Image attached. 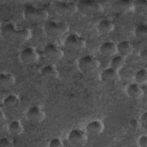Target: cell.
<instances>
[{"label": "cell", "mask_w": 147, "mask_h": 147, "mask_svg": "<svg viewBox=\"0 0 147 147\" xmlns=\"http://www.w3.org/2000/svg\"><path fill=\"white\" fill-rule=\"evenodd\" d=\"M2 33L6 37L17 41L25 42L29 40L32 36L31 30L26 27L18 28L13 23L5 24L2 29Z\"/></svg>", "instance_id": "1"}, {"label": "cell", "mask_w": 147, "mask_h": 147, "mask_svg": "<svg viewBox=\"0 0 147 147\" xmlns=\"http://www.w3.org/2000/svg\"><path fill=\"white\" fill-rule=\"evenodd\" d=\"M24 17L28 21L33 22H45L48 18V13L42 7L32 5L26 6L24 10Z\"/></svg>", "instance_id": "2"}, {"label": "cell", "mask_w": 147, "mask_h": 147, "mask_svg": "<svg viewBox=\"0 0 147 147\" xmlns=\"http://www.w3.org/2000/svg\"><path fill=\"white\" fill-rule=\"evenodd\" d=\"M43 27L46 34L52 37L60 36L66 33L69 29V26L67 22L54 20L45 21Z\"/></svg>", "instance_id": "3"}, {"label": "cell", "mask_w": 147, "mask_h": 147, "mask_svg": "<svg viewBox=\"0 0 147 147\" xmlns=\"http://www.w3.org/2000/svg\"><path fill=\"white\" fill-rule=\"evenodd\" d=\"M78 11L82 14L86 16H92L100 12L103 10L102 3L94 0H81L77 4Z\"/></svg>", "instance_id": "4"}, {"label": "cell", "mask_w": 147, "mask_h": 147, "mask_svg": "<svg viewBox=\"0 0 147 147\" xmlns=\"http://www.w3.org/2000/svg\"><path fill=\"white\" fill-rule=\"evenodd\" d=\"M100 63L95 57L86 55L80 57L78 61V68L81 72L90 74L95 71L99 67Z\"/></svg>", "instance_id": "5"}, {"label": "cell", "mask_w": 147, "mask_h": 147, "mask_svg": "<svg viewBox=\"0 0 147 147\" xmlns=\"http://www.w3.org/2000/svg\"><path fill=\"white\" fill-rule=\"evenodd\" d=\"M55 11L60 16L68 17L78 11L76 4L69 1H57L54 4Z\"/></svg>", "instance_id": "6"}, {"label": "cell", "mask_w": 147, "mask_h": 147, "mask_svg": "<svg viewBox=\"0 0 147 147\" xmlns=\"http://www.w3.org/2000/svg\"><path fill=\"white\" fill-rule=\"evenodd\" d=\"M68 141L70 144L75 146H82L86 144L88 137L86 133L79 129L71 130L67 136Z\"/></svg>", "instance_id": "7"}, {"label": "cell", "mask_w": 147, "mask_h": 147, "mask_svg": "<svg viewBox=\"0 0 147 147\" xmlns=\"http://www.w3.org/2000/svg\"><path fill=\"white\" fill-rule=\"evenodd\" d=\"M65 47L71 51H79L86 46V41L81 36L76 34H71L67 36L64 40Z\"/></svg>", "instance_id": "8"}, {"label": "cell", "mask_w": 147, "mask_h": 147, "mask_svg": "<svg viewBox=\"0 0 147 147\" xmlns=\"http://www.w3.org/2000/svg\"><path fill=\"white\" fill-rule=\"evenodd\" d=\"M38 53L32 47H26L21 50L19 58L20 61L25 64H30L36 63L39 59Z\"/></svg>", "instance_id": "9"}, {"label": "cell", "mask_w": 147, "mask_h": 147, "mask_svg": "<svg viewBox=\"0 0 147 147\" xmlns=\"http://www.w3.org/2000/svg\"><path fill=\"white\" fill-rule=\"evenodd\" d=\"M45 112L38 106H33L30 107L26 113V117L28 120L33 123H40L45 118Z\"/></svg>", "instance_id": "10"}, {"label": "cell", "mask_w": 147, "mask_h": 147, "mask_svg": "<svg viewBox=\"0 0 147 147\" xmlns=\"http://www.w3.org/2000/svg\"><path fill=\"white\" fill-rule=\"evenodd\" d=\"M43 53L46 58L53 61L60 59L63 56L62 49L53 44L46 45L44 48Z\"/></svg>", "instance_id": "11"}, {"label": "cell", "mask_w": 147, "mask_h": 147, "mask_svg": "<svg viewBox=\"0 0 147 147\" xmlns=\"http://www.w3.org/2000/svg\"><path fill=\"white\" fill-rule=\"evenodd\" d=\"M113 8L120 13L126 14L134 11L133 1L129 0H118L112 4Z\"/></svg>", "instance_id": "12"}, {"label": "cell", "mask_w": 147, "mask_h": 147, "mask_svg": "<svg viewBox=\"0 0 147 147\" xmlns=\"http://www.w3.org/2000/svg\"><path fill=\"white\" fill-rule=\"evenodd\" d=\"M101 80L107 83H116L120 79V75L118 71L111 68H105L100 74Z\"/></svg>", "instance_id": "13"}, {"label": "cell", "mask_w": 147, "mask_h": 147, "mask_svg": "<svg viewBox=\"0 0 147 147\" xmlns=\"http://www.w3.org/2000/svg\"><path fill=\"white\" fill-rule=\"evenodd\" d=\"M103 123L98 119H95L90 121L86 126V131L93 136H96L101 134L104 130Z\"/></svg>", "instance_id": "14"}, {"label": "cell", "mask_w": 147, "mask_h": 147, "mask_svg": "<svg viewBox=\"0 0 147 147\" xmlns=\"http://www.w3.org/2000/svg\"><path fill=\"white\" fill-rule=\"evenodd\" d=\"M99 50L104 56H113L117 52V44L111 41H105L100 45Z\"/></svg>", "instance_id": "15"}, {"label": "cell", "mask_w": 147, "mask_h": 147, "mask_svg": "<svg viewBox=\"0 0 147 147\" xmlns=\"http://www.w3.org/2000/svg\"><path fill=\"white\" fill-rule=\"evenodd\" d=\"M126 93L129 97L136 99L141 98L144 95V91L140 84L134 83L127 86Z\"/></svg>", "instance_id": "16"}, {"label": "cell", "mask_w": 147, "mask_h": 147, "mask_svg": "<svg viewBox=\"0 0 147 147\" xmlns=\"http://www.w3.org/2000/svg\"><path fill=\"white\" fill-rule=\"evenodd\" d=\"M132 52L133 46L128 41L123 40L117 44V52L119 55L125 57L130 55Z\"/></svg>", "instance_id": "17"}, {"label": "cell", "mask_w": 147, "mask_h": 147, "mask_svg": "<svg viewBox=\"0 0 147 147\" xmlns=\"http://www.w3.org/2000/svg\"><path fill=\"white\" fill-rule=\"evenodd\" d=\"M20 104V99L18 95L11 94L7 95L3 100V105L6 109H14Z\"/></svg>", "instance_id": "18"}, {"label": "cell", "mask_w": 147, "mask_h": 147, "mask_svg": "<svg viewBox=\"0 0 147 147\" xmlns=\"http://www.w3.org/2000/svg\"><path fill=\"white\" fill-rule=\"evenodd\" d=\"M97 29L100 33L108 34L114 30V25L111 20L105 18L99 21L97 25Z\"/></svg>", "instance_id": "19"}, {"label": "cell", "mask_w": 147, "mask_h": 147, "mask_svg": "<svg viewBox=\"0 0 147 147\" xmlns=\"http://www.w3.org/2000/svg\"><path fill=\"white\" fill-rule=\"evenodd\" d=\"M41 75L45 78L54 79L59 76V72L55 67L48 64L42 67L41 69Z\"/></svg>", "instance_id": "20"}, {"label": "cell", "mask_w": 147, "mask_h": 147, "mask_svg": "<svg viewBox=\"0 0 147 147\" xmlns=\"http://www.w3.org/2000/svg\"><path fill=\"white\" fill-rule=\"evenodd\" d=\"M16 82L14 76L8 72H2L0 74V85L3 88H9Z\"/></svg>", "instance_id": "21"}, {"label": "cell", "mask_w": 147, "mask_h": 147, "mask_svg": "<svg viewBox=\"0 0 147 147\" xmlns=\"http://www.w3.org/2000/svg\"><path fill=\"white\" fill-rule=\"evenodd\" d=\"M8 130L10 134L18 136L24 132V127L19 120H14L9 124Z\"/></svg>", "instance_id": "22"}, {"label": "cell", "mask_w": 147, "mask_h": 147, "mask_svg": "<svg viewBox=\"0 0 147 147\" xmlns=\"http://www.w3.org/2000/svg\"><path fill=\"white\" fill-rule=\"evenodd\" d=\"M125 64V59L121 55L114 56L110 61V67L119 71Z\"/></svg>", "instance_id": "23"}, {"label": "cell", "mask_w": 147, "mask_h": 147, "mask_svg": "<svg viewBox=\"0 0 147 147\" xmlns=\"http://www.w3.org/2000/svg\"><path fill=\"white\" fill-rule=\"evenodd\" d=\"M134 80L136 83L141 85L146 83L147 82V70L142 68L138 70L134 75Z\"/></svg>", "instance_id": "24"}, {"label": "cell", "mask_w": 147, "mask_h": 147, "mask_svg": "<svg viewBox=\"0 0 147 147\" xmlns=\"http://www.w3.org/2000/svg\"><path fill=\"white\" fill-rule=\"evenodd\" d=\"M134 34L138 38L142 39L147 36V26L145 24H140L134 30Z\"/></svg>", "instance_id": "25"}, {"label": "cell", "mask_w": 147, "mask_h": 147, "mask_svg": "<svg viewBox=\"0 0 147 147\" xmlns=\"http://www.w3.org/2000/svg\"><path fill=\"white\" fill-rule=\"evenodd\" d=\"M134 10L143 11L145 10L147 7V1L144 0H137L133 1Z\"/></svg>", "instance_id": "26"}, {"label": "cell", "mask_w": 147, "mask_h": 147, "mask_svg": "<svg viewBox=\"0 0 147 147\" xmlns=\"http://www.w3.org/2000/svg\"><path fill=\"white\" fill-rule=\"evenodd\" d=\"M48 146L50 147H62L63 146V144L61 139L56 137L52 138L49 142Z\"/></svg>", "instance_id": "27"}, {"label": "cell", "mask_w": 147, "mask_h": 147, "mask_svg": "<svg viewBox=\"0 0 147 147\" xmlns=\"http://www.w3.org/2000/svg\"><path fill=\"white\" fill-rule=\"evenodd\" d=\"M13 146L12 141L7 137H4L0 139V146L1 147H12Z\"/></svg>", "instance_id": "28"}, {"label": "cell", "mask_w": 147, "mask_h": 147, "mask_svg": "<svg viewBox=\"0 0 147 147\" xmlns=\"http://www.w3.org/2000/svg\"><path fill=\"white\" fill-rule=\"evenodd\" d=\"M138 144L140 147L147 146V136L146 135L141 136L138 140Z\"/></svg>", "instance_id": "29"}, {"label": "cell", "mask_w": 147, "mask_h": 147, "mask_svg": "<svg viewBox=\"0 0 147 147\" xmlns=\"http://www.w3.org/2000/svg\"><path fill=\"white\" fill-rule=\"evenodd\" d=\"M129 125L131 128L136 129L140 127V126L141 125V123H140V121L137 120L136 118H133L130 120Z\"/></svg>", "instance_id": "30"}, {"label": "cell", "mask_w": 147, "mask_h": 147, "mask_svg": "<svg viewBox=\"0 0 147 147\" xmlns=\"http://www.w3.org/2000/svg\"><path fill=\"white\" fill-rule=\"evenodd\" d=\"M140 122L141 125L143 124L145 126H146V123H147V112L146 111L144 112L141 115Z\"/></svg>", "instance_id": "31"}, {"label": "cell", "mask_w": 147, "mask_h": 147, "mask_svg": "<svg viewBox=\"0 0 147 147\" xmlns=\"http://www.w3.org/2000/svg\"><path fill=\"white\" fill-rule=\"evenodd\" d=\"M140 56L142 60H146L147 58V53L146 49H142L140 53Z\"/></svg>", "instance_id": "32"}, {"label": "cell", "mask_w": 147, "mask_h": 147, "mask_svg": "<svg viewBox=\"0 0 147 147\" xmlns=\"http://www.w3.org/2000/svg\"><path fill=\"white\" fill-rule=\"evenodd\" d=\"M5 119H6L5 114L3 113V111H2V110H1V113H0V121H1V123H2L3 122H5Z\"/></svg>", "instance_id": "33"}]
</instances>
